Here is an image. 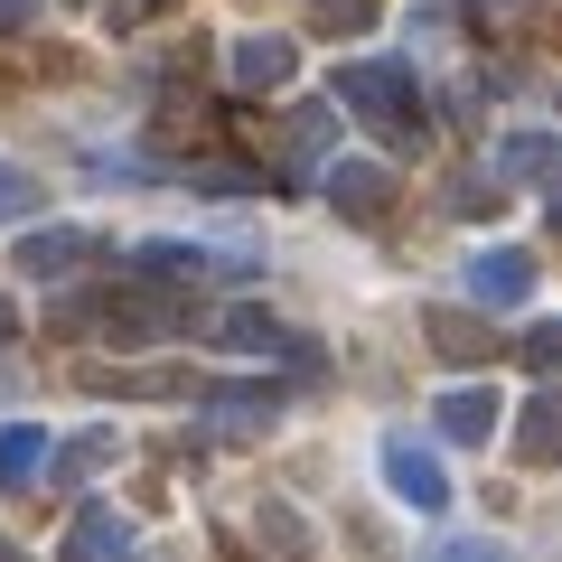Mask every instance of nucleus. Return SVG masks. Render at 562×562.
Instances as JSON below:
<instances>
[{
    "label": "nucleus",
    "mask_w": 562,
    "mask_h": 562,
    "mask_svg": "<svg viewBox=\"0 0 562 562\" xmlns=\"http://www.w3.org/2000/svg\"><path fill=\"white\" fill-rule=\"evenodd\" d=\"M535 281H543L535 244H479L469 272H460V291H469L479 310H525V301H535Z\"/></svg>",
    "instance_id": "3"
},
{
    "label": "nucleus",
    "mask_w": 562,
    "mask_h": 562,
    "mask_svg": "<svg viewBox=\"0 0 562 562\" xmlns=\"http://www.w3.org/2000/svg\"><path fill=\"white\" fill-rule=\"evenodd\" d=\"M497 422H506V394H497V384H450V394L431 403V431L460 441V450H487V441H497Z\"/></svg>",
    "instance_id": "7"
},
{
    "label": "nucleus",
    "mask_w": 562,
    "mask_h": 562,
    "mask_svg": "<svg viewBox=\"0 0 562 562\" xmlns=\"http://www.w3.org/2000/svg\"><path fill=\"white\" fill-rule=\"evenodd\" d=\"M188 188H198V198H254V169H235V160H198V169H188Z\"/></svg>",
    "instance_id": "20"
},
{
    "label": "nucleus",
    "mask_w": 562,
    "mask_h": 562,
    "mask_svg": "<svg viewBox=\"0 0 562 562\" xmlns=\"http://www.w3.org/2000/svg\"><path fill=\"white\" fill-rule=\"evenodd\" d=\"M310 179H319V198L338 206L347 225H384V206H394V169L384 160H319Z\"/></svg>",
    "instance_id": "5"
},
{
    "label": "nucleus",
    "mask_w": 562,
    "mask_h": 562,
    "mask_svg": "<svg viewBox=\"0 0 562 562\" xmlns=\"http://www.w3.org/2000/svg\"><path fill=\"white\" fill-rule=\"evenodd\" d=\"M47 469V431L38 422H0V487H29Z\"/></svg>",
    "instance_id": "14"
},
{
    "label": "nucleus",
    "mask_w": 562,
    "mask_h": 562,
    "mask_svg": "<svg viewBox=\"0 0 562 562\" xmlns=\"http://www.w3.org/2000/svg\"><path fill=\"white\" fill-rule=\"evenodd\" d=\"M328 132H338V103H310L301 132H291V179H310V169L328 160Z\"/></svg>",
    "instance_id": "17"
},
{
    "label": "nucleus",
    "mask_w": 562,
    "mask_h": 562,
    "mask_svg": "<svg viewBox=\"0 0 562 562\" xmlns=\"http://www.w3.org/2000/svg\"><path fill=\"white\" fill-rule=\"evenodd\" d=\"M366 10H375V0H328V20H338V29H357Z\"/></svg>",
    "instance_id": "23"
},
{
    "label": "nucleus",
    "mask_w": 562,
    "mask_h": 562,
    "mask_svg": "<svg viewBox=\"0 0 562 562\" xmlns=\"http://www.w3.org/2000/svg\"><path fill=\"white\" fill-rule=\"evenodd\" d=\"M216 413L235 422V431H254V422H272V413H281V384H225Z\"/></svg>",
    "instance_id": "19"
},
{
    "label": "nucleus",
    "mask_w": 562,
    "mask_h": 562,
    "mask_svg": "<svg viewBox=\"0 0 562 562\" xmlns=\"http://www.w3.org/2000/svg\"><path fill=\"white\" fill-rule=\"evenodd\" d=\"M225 76H235L244 94H281V85L301 76V38H272V29H262V38H235Z\"/></svg>",
    "instance_id": "9"
},
{
    "label": "nucleus",
    "mask_w": 562,
    "mask_h": 562,
    "mask_svg": "<svg viewBox=\"0 0 562 562\" xmlns=\"http://www.w3.org/2000/svg\"><path fill=\"white\" fill-rule=\"evenodd\" d=\"M113 460H122V431H113V422H94V431H76V441H66V460H57V487H85L94 469H113Z\"/></svg>",
    "instance_id": "13"
},
{
    "label": "nucleus",
    "mask_w": 562,
    "mask_h": 562,
    "mask_svg": "<svg viewBox=\"0 0 562 562\" xmlns=\"http://www.w3.org/2000/svg\"><path fill=\"white\" fill-rule=\"evenodd\" d=\"M553 160H562V150H553V132H506L497 150H487V179H497L506 198H516V188H543V179H553Z\"/></svg>",
    "instance_id": "10"
},
{
    "label": "nucleus",
    "mask_w": 562,
    "mask_h": 562,
    "mask_svg": "<svg viewBox=\"0 0 562 562\" xmlns=\"http://www.w3.org/2000/svg\"><path fill=\"white\" fill-rule=\"evenodd\" d=\"M479 10H525V0H479Z\"/></svg>",
    "instance_id": "25"
},
{
    "label": "nucleus",
    "mask_w": 562,
    "mask_h": 562,
    "mask_svg": "<svg viewBox=\"0 0 562 562\" xmlns=\"http://www.w3.org/2000/svg\"><path fill=\"white\" fill-rule=\"evenodd\" d=\"M10 338H20V310H10V301H0V347H10Z\"/></svg>",
    "instance_id": "24"
},
{
    "label": "nucleus",
    "mask_w": 562,
    "mask_h": 562,
    "mask_svg": "<svg viewBox=\"0 0 562 562\" xmlns=\"http://www.w3.org/2000/svg\"><path fill=\"white\" fill-rule=\"evenodd\" d=\"M29 20H38V0H0V38H20Z\"/></svg>",
    "instance_id": "22"
},
{
    "label": "nucleus",
    "mask_w": 562,
    "mask_h": 562,
    "mask_svg": "<svg viewBox=\"0 0 562 562\" xmlns=\"http://www.w3.org/2000/svg\"><path fill=\"white\" fill-rule=\"evenodd\" d=\"M38 206H47L38 169H29V160H0V225H29Z\"/></svg>",
    "instance_id": "18"
},
{
    "label": "nucleus",
    "mask_w": 562,
    "mask_h": 562,
    "mask_svg": "<svg viewBox=\"0 0 562 562\" xmlns=\"http://www.w3.org/2000/svg\"><path fill=\"white\" fill-rule=\"evenodd\" d=\"M375 469H384V497L413 506V516H441V506H450V469H441V450L413 441V431H384V441H375Z\"/></svg>",
    "instance_id": "2"
},
{
    "label": "nucleus",
    "mask_w": 562,
    "mask_h": 562,
    "mask_svg": "<svg viewBox=\"0 0 562 562\" xmlns=\"http://www.w3.org/2000/svg\"><path fill=\"white\" fill-rule=\"evenodd\" d=\"M132 543H140V525L113 516V506H85V516L66 525V553H132Z\"/></svg>",
    "instance_id": "12"
},
{
    "label": "nucleus",
    "mask_w": 562,
    "mask_h": 562,
    "mask_svg": "<svg viewBox=\"0 0 562 562\" xmlns=\"http://www.w3.org/2000/svg\"><path fill=\"white\" fill-rule=\"evenodd\" d=\"M487 319H497V310H479V301H469V310H431V319H422V328H431V357H450V366H497V328H487Z\"/></svg>",
    "instance_id": "8"
},
{
    "label": "nucleus",
    "mask_w": 562,
    "mask_h": 562,
    "mask_svg": "<svg viewBox=\"0 0 562 562\" xmlns=\"http://www.w3.org/2000/svg\"><path fill=\"white\" fill-rule=\"evenodd\" d=\"M216 272H244V254H216V244H179V235H150L132 254V281H160V291H198Z\"/></svg>",
    "instance_id": "4"
},
{
    "label": "nucleus",
    "mask_w": 562,
    "mask_h": 562,
    "mask_svg": "<svg viewBox=\"0 0 562 562\" xmlns=\"http://www.w3.org/2000/svg\"><path fill=\"white\" fill-rule=\"evenodd\" d=\"M216 347H235V357H291V366H310V347H301V328H281L272 310H225V328H216Z\"/></svg>",
    "instance_id": "11"
},
{
    "label": "nucleus",
    "mask_w": 562,
    "mask_h": 562,
    "mask_svg": "<svg viewBox=\"0 0 562 562\" xmlns=\"http://www.w3.org/2000/svg\"><path fill=\"white\" fill-rule=\"evenodd\" d=\"M85 262H103V235H94V225H38V216H29L20 281H76Z\"/></svg>",
    "instance_id": "6"
},
{
    "label": "nucleus",
    "mask_w": 562,
    "mask_h": 562,
    "mask_svg": "<svg viewBox=\"0 0 562 562\" xmlns=\"http://www.w3.org/2000/svg\"><path fill=\"white\" fill-rule=\"evenodd\" d=\"M328 103H347L357 122H375L384 140H422V85L403 57H347L338 85H328Z\"/></svg>",
    "instance_id": "1"
},
{
    "label": "nucleus",
    "mask_w": 562,
    "mask_h": 562,
    "mask_svg": "<svg viewBox=\"0 0 562 562\" xmlns=\"http://www.w3.org/2000/svg\"><path fill=\"white\" fill-rule=\"evenodd\" d=\"M76 384L85 394H122V403H150V394H188V375H132V366H76Z\"/></svg>",
    "instance_id": "15"
},
{
    "label": "nucleus",
    "mask_w": 562,
    "mask_h": 562,
    "mask_svg": "<svg viewBox=\"0 0 562 562\" xmlns=\"http://www.w3.org/2000/svg\"><path fill=\"white\" fill-rule=\"evenodd\" d=\"M553 357H562V328H525V366H535V375H553Z\"/></svg>",
    "instance_id": "21"
},
{
    "label": "nucleus",
    "mask_w": 562,
    "mask_h": 562,
    "mask_svg": "<svg viewBox=\"0 0 562 562\" xmlns=\"http://www.w3.org/2000/svg\"><path fill=\"white\" fill-rule=\"evenodd\" d=\"M553 450H562V403H553V394H535V403H525V422H516V460H525V469H543Z\"/></svg>",
    "instance_id": "16"
}]
</instances>
